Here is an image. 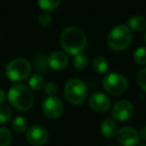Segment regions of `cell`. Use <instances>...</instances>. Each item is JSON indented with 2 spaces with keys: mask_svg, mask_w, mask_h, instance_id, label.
Segmentation results:
<instances>
[{
  "mask_svg": "<svg viewBox=\"0 0 146 146\" xmlns=\"http://www.w3.org/2000/svg\"><path fill=\"white\" fill-rule=\"evenodd\" d=\"M60 42L63 50L69 55L81 53L87 45V37L81 29L70 26L62 31Z\"/></svg>",
  "mask_w": 146,
  "mask_h": 146,
  "instance_id": "1",
  "label": "cell"
},
{
  "mask_svg": "<svg viewBox=\"0 0 146 146\" xmlns=\"http://www.w3.org/2000/svg\"><path fill=\"white\" fill-rule=\"evenodd\" d=\"M7 98L13 107L21 111L29 110L34 102L31 89L23 84H15L11 86L7 94Z\"/></svg>",
  "mask_w": 146,
  "mask_h": 146,
  "instance_id": "2",
  "label": "cell"
},
{
  "mask_svg": "<svg viewBox=\"0 0 146 146\" xmlns=\"http://www.w3.org/2000/svg\"><path fill=\"white\" fill-rule=\"evenodd\" d=\"M132 32L125 24H118L111 29L107 37L108 46L115 51L125 50L132 41Z\"/></svg>",
  "mask_w": 146,
  "mask_h": 146,
  "instance_id": "3",
  "label": "cell"
},
{
  "mask_svg": "<svg viewBox=\"0 0 146 146\" xmlns=\"http://www.w3.org/2000/svg\"><path fill=\"white\" fill-rule=\"evenodd\" d=\"M31 64L24 58H15L7 64L5 72L9 80L18 83L22 82L30 75Z\"/></svg>",
  "mask_w": 146,
  "mask_h": 146,
  "instance_id": "4",
  "label": "cell"
},
{
  "mask_svg": "<svg viewBox=\"0 0 146 146\" xmlns=\"http://www.w3.org/2000/svg\"><path fill=\"white\" fill-rule=\"evenodd\" d=\"M64 95L66 99L73 105H80L87 97L86 84L78 78L68 80L64 87Z\"/></svg>",
  "mask_w": 146,
  "mask_h": 146,
  "instance_id": "5",
  "label": "cell"
},
{
  "mask_svg": "<svg viewBox=\"0 0 146 146\" xmlns=\"http://www.w3.org/2000/svg\"><path fill=\"white\" fill-rule=\"evenodd\" d=\"M102 84L106 91L112 95H119L124 93L128 88L127 78L117 72L107 74L104 77Z\"/></svg>",
  "mask_w": 146,
  "mask_h": 146,
  "instance_id": "6",
  "label": "cell"
},
{
  "mask_svg": "<svg viewBox=\"0 0 146 146\" xmlns=\"http://www.w3.org/2000/svg\"><path fill=\"white\" fill-rule=\"evenodd\" d=\"M42 111L50 119L59 118L64 111V105L60 98L56 96H48L42 103Z\"/></svg>",
  "mask_w": 146,
  "mask_h": 146,
  "instance_id": "7",
  "label": "cell"
},
{
  "mask_svg": "<svg viewBox=\"0 0 146 146\" xmlns=\"http://www.w3.org/2000/svg\"><path fill=\"white\" fill-rule=\"evenodd\" d=\"M134 112V106L129 100L122 99L116 102L111 109V116L114 120L124 122L128 120Z\"/></svg>",
  "mask_w": 146,
  "mask_h": 146,
  "instance_id": "8",
  "label": "cell"
},
{
  "mask_svg": "<svg viewBox=\"0 0 146 146\" xmlns=\"http://www.w3.org/2000/svg\"><path fill=\"white\" fill-rule=\"evenodd\" d=\"M48 132L40 125L30 126L26 130V139L33 146H42L48 140Z\"/></svg>",
  "mask_w": 146,
  "mask_h": 146,
  "instance_id": "9",
  "label": "cell"
},
{
  "mask_svg": "<svg viewBox=\"0 0 146 146\" xmlns=\"http://www.w3.org/2000/svg\"><path fill=\"white\" fill-rule=\"evenodd\" d=\"M117 139L123 146H136L140 141L139 132L133 127L124 126L117 131Z\"/></svg>",
  "mask_w": 146,
  "mask_h": 146,
  "instance_id": "10",
  "label": "cell"
},
{
  "mask_svg": "<svg viewBox=\"0 0 146 146\" xmlns=\"http://www.w3.org/2000/svg\"><path fill=\"white\" fill-rule=\"evenodd\" d=\"M89 106L97 113H106L110 109V99L101 92H95L89 97Z\"/></svg>",
  "mask_w": 146,
  "mask_h": 146,
  "instance_id": "11",
  "label": "cell"
},
{
  "mask_svg": "<svg viewBox=\"0 0 146 146\" xmlns=\"http://www.w3.org/2000/svg\"><path fill=\"white\" fill-rule=\"evenodd\" d=\"M69 63V59L67 54L61 51H55L51 53L48 57V65L53 70H63L66 68Z\"/></svg>",
  "mask_w": 146,
  "mask_h": 146,
  "instance_id": "12",
  "label": "cell"
},
{
  "mask_svg": "<svg viewBox=\"0 0 146 146\" xmlns=\"http://www.w3.org/2000/svg\"><path fill=\"white\" fill-rule=\"evenodd\" d=\"M100 130H101V133L104 137L112 138L117 133V124L115 123L114 119L107 118V119H104L102 121Z\"/></svg>",
  "mask_w": 146,
  "mask_h": 146,
  "instance_id": "13",
  "label": "cell"
},
{
  "mask_svg": "<svg viewBox=\"0 0 146 146\" xmlns=\"http://www.w3.org/2000/svg\"><path fill=\"white\" fill-rule=\"evenodd\" d=\"M127 26L130 28V30L138 32L143 31L144 29H146V19L141 15H134L128 19Z\"/></svg>",
  "mask_w": 146,
  "mask_h": 146,
  "instance_id": "14",
  "label": "cell"
},
{
  "mask_svg": "<svg viewBox=\"0 0 146 146\" xmlns=\"http://www.w3.org/2000/svg\"><path fill=\"white\" fill-rule=\"evenodd\" d=\"M92 68L98 74H104L108 70V61L102 56L95 57L92 61Z\"/></svg>",
  "mask_w": 146,
  "mask_h": 146,
  "instance_id": "15",
  "label": "cell"
},
{
  "mask_svg": "<svg viewBox=\"0 0 146 146\" xmlns=\"http://www.w3.org/2000/svg\"><path fill=\"white\" fill-rule=\"evenodd\" d=\"M88 63H89L88 57L85 54H82V53L74 55V57L72 59L73 66L77 70H84L85 68H87Z\"/></svg>",
  "mask_w": 146,
  "mask_h": 146,
  "instance_id": "16",
  "label": "cell"
},
{
  "mask_svg": "<svg viewBox=\"0 0 146 146\" xmlns=\"http://www.w3.org/2000/svg\"><path fill=\"white\" fill-rule=\"evenodd\" d=\"M29 87L31 90H34V91H39V90L43 89L45 86V81L44 78L42 77L39 74H34L30 77L28 81Z\"/></svg>",
  "mask_w": 146,
  "mask_h": 146,
  "instance_id": "17",
  "label": "cell"
},
{
  "mask_svg": "<svg viewBox=\"0 0 146 146\" xmlns=\"http://www.w3.org/2000/svg\"><path fill=\"white\" fill-rule=\"evenodd\" d=\"M61 0H37L38 6L46 12L53 11L59 6Z\"/></svg>",
  "mask_w": 146,
  "mask_h": 146,
  "instance_id": "18",
  "label": "cell"
},
{
  "mask_svg": "<svg viewBox=\"0 0 146 146\" xmlns=\"http://www.w3.org/2000/svg\"><path fill=\"white\" fill-rule=\"evenodd\" d=\"M11 127L16 132H25L28 127H27V121L22 116H17L11 122Z\"/></svg>",
  "mask_w": 146,
  "mask_h": 146,
  "instance_id": "19",
  "label": "cell"
},
{
  "mask_svg": "<svg viewBox=\"0 0 146 146\" xmlns=\"http://www.w3.org/2000/svg\"><path fill=\"white\" fill-rule=\"evenodd\" d=\"M133 59L137 64L145 65L146 64V47L141 46L134 51Z\"/></svg>",
  "mask_w": 146,
  "mask_h": 146,
  "instance_id": "20",
  "label": "cell"
},
{
  "mask_svg": "<svg viewBox=\"0 0 146 146\" xmlns=\"http://www.w3.org/2000/svg\"><path fill=\"white\" fill-rule=\"evenodd\" d=\"M11 138V132L7 128L0 127V146H9Z\"/></svg>",
  "mask_w": 146,
  "mask_h": 146,
  "instance_id": "21",
  "label": "cell"
},
{
  "mask_svg": "<svg viewBox=\"0 0 146 146\" xmlns=\"http://www.w3.org/2000/svg\"><path fill=\"white\" fill-rule=\"evenodd\" d=\"M12 116V110L9 106H0V123H6Z\"/></svg>",
  "mask_w": 146,
  "mask_h": 146,
  "instance_id": "22",
  "label": "cell"
},
{
  "mask_svg": "<svg viewBox=\"0 0 146 146\" xmlns=\"http://www.w3.org/2000/svg\"><path fill=\"white\" fill-rule=\"evenodd\" d=\"M51 22H52V17H51V15L49 14V12H46V11H44V12L40 13L38 16V23L40 26L42 27H47L49 26V25L51 24Z\"/></svg>",
  "mask_w": 146,
  "mask_h": 146,
  "instance_id": "23",
  "label": "cell"
},
{
  "mask_svg": "<svg viewBox=\"0 0 146 146\" xmlns=\"http://www.w3.org/2000/svg\"><path fill=\"white\" fill-rule=\"evenodd\" d=\"M136 80H137V83H138V85H139V87L141 88L143 91L146 92V67L141 69V70L137 73Z\"/></svg>",
  "mask_w": 146,
  "mask_h": 146,
  "instance_id": "24",
  "label": "cell"
},
{
  "mask_svg": "<svg viewBox=\"0 0 146 146\" xmlns=\"http://www.w3.org/2000/svg\"><path fill=\"white\" fill-rule=\"evenodd\" d=\"M44 91L48 96H55V94L58 91V87L54 82H48V83L45 84Z\"/></svg>",
  "mask_w": 146,
  "mask_h": 146,
  "instance_id": "25",
  "label": "cell"
},
{
  "mask_svg": "<svg viewBox=\"0 0 146 146\" xmlns=\"http://www.w3.org/2000/svg\"><path fill=\"white\" fill-rule=\"evenodd\" d=\"M139 136H140V139H142V140H144V141H146V126H145V127H143L141 130H140Z\"/></svg>",
  "mask_w": 146,
  "mask_h": 146,
  "instance_id": "26",
  "label": "cell"
},
{
  "mask_svg": "<svg viewBox=\"0 0 146 146\" xmlns=\"http://www.w3.org/2000/svg\"><path fill=\"white\" fill-rule=\"evenodd\" d=\"M5 98H6V95H5V92L3 91L2 89H0V105L5 101Z\"/></svg>",
  "mask_w": 146,
  "mask_h": 146,
  "instance_id": "27",
  "label": "cell"
},
{
  "mask_svg": "<svg viewBox=\"0 0 146 146\" xmlns=\"http://www.w3.org/2000/svg\"><path fill=\"white\" fill-rule=\"evenodd\" d=\"M144 39H145V41H146V29H145V33H144Z\"/></svg>",
  "mask_w": 146,
  "mask_h": 146,
  "instance_id": "28",
  "label": "cell"
},
{
  "mask_svg": "<svg viewBox=\"0 0 146 146\" xmlns=\"http://www.w3.org/2000/svg\"><path fill=\"white\" fill-rule=\"evenodd\" d=\"M141 146H145V145H141Z\"/></svg>",
  "mask_w": 146,
  "mask_h": 146,
  "instance_id": "29",
  "label": "cell"
}]
</instances>
